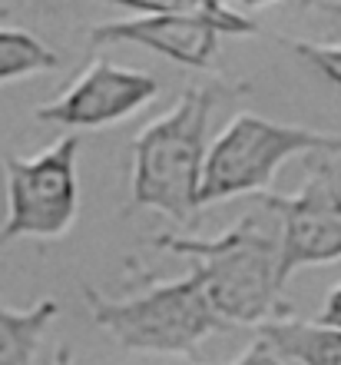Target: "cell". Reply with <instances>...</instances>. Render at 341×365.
I'll return each instance as SVG.
<instances>
[{"instance_id": "1", "label": "cell", "mask_w": 341, "mask_h": 365, "mask_svg": "<svg viewBox=\"0 0 341 365\" xmlns=\"http://www.w3.org/2000/svg\"><path fill=\"white\" fill-rule=\"evenodd\" d=\"M156 250L182 256L199 276L216 316L226 326H262L288 316L278 272V222L268 226L266 216L248 212L232 222L222 236L189 240L159 236Z\"/></svg>"}, {"instance_id": "2", "label": "cell", "mask_w": 341, "mask_h": 365, "mask_svg": "<svg viewBox=\"0 0 341 365\" xmlns=\"http://www.w3.org/2000/svg\"><path fill=\"white\" fill-rule=\"evenodd\" d=\"M216 100V87L192 83L166 113L136 133L130 156V212L156 210L172 222H189L196 216Z\"/></svg>"}, {"instance_id": "3", "label": "cell", "mask_w": 341, "mask_h": 365, "mask_svg": "<svg viewBox=\"0 0 341 365\" xmlns=\"http://www.w3.org/2000/svg\"><path fill=\"white\" fill-rule=\"evenodd\" d=\"M83 299L90 319L130 352L196 356L209 336L226 329L192 269L182 279L149 282L142 292L126 299H110L93 286H83Z\"/></svg>"}, {"instance_id": "4", "label": "cell", "mask_w": 341, "mask_h": 365, "mask_svg": "<svg viewBox=\"0 0 341 365\" xmlns=\"http://www.w3.org/2000/svg\"><path fill=\"white\" fill-rule=\"evenodd\" d=\"M318 153H341V133L275 123L268 116L242 110L209 143L199 186V210L238 200V196H252V192L262 196L282 163H288L292 156Z\"/></svg>"}, {"instance_id": "5", "label": "cell", "mask_w": 341, "mask_h": 365, "mask_svg": "<svg viewBox=\"0 0 341 365\" xmlns=\"http://www.w3.org/2000/svg\"><path fill=\"white\" fill-rule=\"evenodd\" d=\"M83 140L60 136L37 156H7V216L0 222V246L14 240H60L80 216V160Z\"/></svg>"}, {"instance_id": "6", "label": "cell", "mask_w": 341, "mask_h": 365, "mask_svg": "<svg viewBox=\"0 0 341 365\" xmlns=\"http://www.w3.org/2000/svg\"><path fill=\"white\" fill-rule=\"evenodd\" d=\"M262 206L278 220L282 282L298 269L341 259V182L328 163L308 160V180L295 192H262Z\"/></svg>"}, {"instance_id": "7", "label": "cell", "mask_w": 341, "mask_h": 365, "mask_svg": "<svg viewBox=\"0 0 341 365\" xmlns=\"http://www.w3.org/2000/svg\"><path fill=\"white\" fill-rule=\"evenodd\" d=\"M156 96H159V83L149 73L120 67L106 57H93L50 103L37 106L33 116L40 123L96 130L140 113Z\"/></svg>"}, {"instance_id": "8", "label": "cell", "mask_w": 341, "mask_h": 365, "mask_svg": "<svg viewBox=\"0 0 341 365\" xmlns=\"http://www.w3.org/2000/svg\"><path fill=\"white\" fill-rule=\"evenodd\" d=\"M222 34L226 30L216 20L196 17V14H149V17L96 24L90 30L96 43H133V47L156 50L166 60L196 70H206L212 63Z\"/></svg>"}, {"instance_id": "9", "label": "cell", "mask_w": 341, "mask_h": 365, "mask_svg": "<svg viewBox=\"0 0 341 365\" xmlns=\"http://www.w3.org/2000/svg\"><path fill=\"white\" fill-rule=\"evenodd\" d=\"M258 339L292 365H341V329L322 326L318 319H272L258 326Z\"/></svg>"}, {"instance_id": "10", "label": "cell", "mask_w": 341, "mask_h": 365, "mask_svg": "<svg viewBox=\"0 0 341 365\" xmlns=\"http://www.w3.org/2000/svg\"><path fill=\"white\" fill-rule=\"evenodd\" d=\"M57 299H40L30 309L0 306V365H33L40 342L47 336L50 322L57 319Z\"/></svg>"}, {"instance_id": "11", "label": "cell", "mask_w": 341, "mask_h": 365, "mask_svg": "<svg viewBox=\"0 0 341 365\" xmlns=\"http://www.w3.org/2000/svg\"><path fill=\"white\" fill-rule=\"evenodd\" d=\"M60 57L40 37L20 27H0V83L53 70Z\"/></svg>"}, {"instance_id": "12", "label": "cell", "mask_w": 341, "mask_h": 365, "mask_svg": "<svg viewBox=\"0 0 341 365\" xmlns=\"http://www.w3.org/2000/svg\"><path fill=\"white\" fill-rule=\"evenodd\" d=\"M116 7L140 10V14H196V17L216 20L219 27L226 30L229 37H242V34H256V24L246 20L242 14L229 10L222 0H106Z\"/></svg>"}, {"instance_id": "13", "label": "cell", "mask_w": 341, "mask_h": 365, "mask_svg": "<svg viewBox=\"0 0 341 365\" xmlns=\"http://www.w3.org/2000/svg\"><path fill=\"white\" fill-rule=\"evenodd\" d=\"M288 47L298 57L308 60L322 77H328L332 83L341 87V47H332V43H305V40H288Z\"/></svg>"}, {"instance_id": "14", "label": "cell", "mask_w": 341, "mask_h": 365, "mask_svg": "<svg viewBox=\"0 0 341 365\" xmlns=\"http://www.w3.org/2000/svg\"><path fill=\"white\" fill-rule=\"evenodd\" d=\"M182 365H192V362H182ZM229 365H292V362H285L266 339H256V342H248L246 346L242 356H236Z\"/></svg>"}, {"instance_id": "15", "label": "cell", "mask_w": 341, "mask_h": 365, "mask_svg": "<svg viewBox=\"0 0 341 365\" xmlns=\"http://www.w3.org/2000/svg\"><path fill=\"white\" fill-rule=\"evenodd\" d=\"M318 322L322 326H335L341 329V286H335L328 296H325V306L318 312Z\"/></svg>"}, {"instance_id": "16", "label": "cell", "mask_w": 341, "mask_h": 365, "mask_svg": "<svg viewBox=\"0 0 341 365\" xmlns=\"http://www.w3.org/2000/svg\"><path fill=\"white\" fill-rule=\"evenodd\" d=\"M53 365H76L73 362V352H70V346H60L57 356H53Z\"/></svg>"}, {"instance_id": "17", "label": "cell", "mask_w": 341, "mask_h": 365, "mask_svg": "<svg viewBox=\"0 0 341 365\" xmlns=\"http://www.w3.org/2000/svg\"><path fill=\"white\" fill-rule=\"evenodd\" d=\"M246 4H268V0H246Z\"/></svg>"}, {"instance_id": "18", "label": "cell", "mask_w": 341, "mask_h": 365, "mask_svg": "<svg viewBox=\"0 0 341 365\" xmlns=\"http://www.w3.org/2000/svg\"><path fill=\"white\" fill-rule=\"evenodd\" d=\"M0 17H7V10H4V7H0Z\"/></svg>"}]
</instances>
